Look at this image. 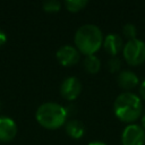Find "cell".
<instances>
[{"instance_id": "6da1fadb", "label": "cell", "mask_w": 145, "mask_h": 145, "mask_svg": "<svg viewBox=\"0 0 145 145\" xmlns=\"http://www.w3.org/2000/svg\"><path fill=\"white\" fill-rule=\"evenodd\" d=\"M114 114L123 122H133L142 114L143 104L140 99L130 92L119 94L113 103Z\"/></svg>"}, {"instance_id": "7a4b0ae2", "label": "cell", "mask_w": 145, "mask_h": 145, "mask_svg": "<svg viewBox=\"0 0 145 145\" xmlns=\"http://www.w3.org/2000/svg\"><path fill=\"white\" fill-rule=\"evenodd\" d=\"M102 32L94 24H85L80 26L75 34L76 49L86 56H91L96 52L102 45Z\"/></svg>"}, {"instance_id": "3957f363", "label": "cell", "mask_w": 145, "mask_h": 145, "mask_svg": "<svg viewBox=\"0 0 145 145\" xmlns=\"http://www.w3.org/2000/svg\"><path fill=\"white\" fill-rule=\"evenodd\" d=\"M67 109L56 102H45L41 104L35 113L37 122L46 129H57L61 127L67 119Z\"/></svg>"}, {"instance_id": "277c9868", "label": "cell", "mask_w": 145, "mask_h": 145, "mask_svg": "<svg viewBox=\"0 0 145 145\" xmlns=\"http://www.w3.org/2000/svg\"><path fill=\"white\" fill-rule=\"evenodd\" d=\"M125 60L131 65L137 66L145 61V43L139 39L129 40L122 49Z\"/></svg>"}, {"instance_id": "5b68a950", "label": "cell", "mask_w": 145, "mask_h": 145, "mask_svg": "<svg viewBox=\"0 0 145 145\" xmlns=\"http://www.w3.org/2000/svg\"><path fill=\"white\" fill-rule=\"evenodd\" d=\"M121 142L122 145H144L145 130L138 125H129L122 131Z\"/></svg>"}, {"instance_id": "8992f818", "label": "cell", "mask_w": 145, "mask_h": 145, "mask_svg": "<svg viewBox=\"0 0 145 145\" xmlns=\"http://www.w3.org/2000/svg\"><path fill=\"white\" fill-rule=\"evenodd\" d=\"M80 92H82V83L75 76L67 77L66 79L62 80V83L60 85L61 96L65 97L66 100H69V101L77 99L79 96Z\"/></svg>"}, {"instance_id": "52a82bcc", "label": "cell", "mask_w": 145, "mask_h": 145, "mask_svg": "<svg viewBox=\"0 0 145 145\" xmlns=\"http://www.w3.org/2000/svg\"><path fill=\"white\" fill-rule=\"evenodd\" d=\"M56 56L60 65L65 67H70V66L76 65L79 61L80 52L71 45H63L58 49Z\"/></svg>"}, {"instance_id": "ba28073f", "label": "cell", "mask_w": 145, "mask_h": 145, "mask_svg": "<svg viewBox=\"0 0 145 145\" xmlns=\"http://www.w3.org/2000/svg\"><path fill=\"white\" fill-rule=\"evenodd\" d=\"M17 134V125L9 117H0V142L7 143L15 138Z\"/></svg>"}, {"instance_id": "9c48e42d", "label": "cell", "mask_w": 145, "mask_h": 145, "mask_svg": "<svg viewBox=\"0 0 145 145\" xmlns=\"http://www.w3.org/2000/svg\"><path fill=\"white\" fill-rule=\"evenodd\" d=\"M103 46L109 54L114 57L121 49H123L122 39L118 34H108L103 41Z\"/></svg>"}, {"instance_id": "30bf717a", "label": "cell", "mask_w": 145, "mask_h": 145, "mask_svg": "<svg viewBox=\"0 0 145 145\" xmlns=\"http://www.w3.org/2000/svg\"><path fill=\"white\" fill-rule=\"evenodd\" d=\"M138 77L131 70H122L117 76L118 85L123 89H131L138 84Z\"/></svg>"}, {"instance_id": "8fae6325", "label": "cell", "mask_w": 145, "mask_h": 145, "mask_svg": "<svg viewBox=\"0 0 145 145\" xmlns=\"http://www.w3.org/2000/svg\"><path fill=\"white\" fill-rule=\"evenodd\" d=\"M85 128L82 121L77 119H71L66 123V133L68 134L69 137L78 139L84 135Z\"/></svg>"}, {"instance_id": "7c38bea8", "label": "cell", "mask_w": 145, "mask_h": 145, "mask_svg": "<svg viewBox=\"0 0 145 145\" xmlns=\"http://www.w3.org/2000/svg\"><path fill=\"white\" fill-rule=\"evenodd\" d=\"M84 68L88 74H96L101 68V61L94 54L86 56L84 59Z\"/></svg>"}, {"instance_id": "4fadbf2b", "label": "cell", "mask_w": 145, "mask_h": 145, "mask_svg": "<svg viewBox=\"0 0 145 145\" xmlns=\"http://www.w3.org/2000/svg\"><path fill=\"white\" fill-rule=\"evenodd\" d=\"M86 5H87L86 0H67V1H65V6H66L67 10L72 11V12L84 9V7Z\"/></svg>"}, {"instance_id": "5bb4252c", "label": "cell", "mask_w": 145, "mask_h": 145, "mask_svg": "<svg viewBox=\"0 0 145 145\" xmlns=\"http://www.w3.org/2000/svg\"><path fill=\"white\" fill-rule=\"evenodd\" d=\"M61 2L58 0H46L42 3V8L46 12H57L61 9Z\"/></svg>"}, {"instance_id": "9a60e30c", "label": "cell", "mask_w": 145, "mask_h": 145, "mask_svg": "<svg viewBox=\"0 0 145 145\" xmlns=\"http://www.w3.org/2000/svg\"><path fill=\"white\" fill-rule=\"evenodd\" d=\"M122 33L126 37H128L129 40H133V39H136V35H137V29H136V26L131 23H127L123 28H122Z\"/></svg>"}, {"instance_id": "2e32d148", "label": "cell", "mask_w": 145, "mask_h": 145, "mask_svg": "<svg viewBox=\"0 0 145 145\" xmlns=\"http://www.w3.org/2000/svg\"><path fill=\"white\" fill-rule=\"evenodd\" d=\"M108 69L111 71V72H116L118 71L120 68H121V60L114 56V57H111L109 60H108V65H106Z\"/></svg>"}, {"instance_id": "e0dca14e", "label": "cell", "mask_w": 145, "mask_h": 145, "mask_svg": "<svg viewBox=\"0 0 145 145\" xmlns=\"http://www.w3.org/2000/svg\"><path fill=\"white\" fill-rule=\"evenodd\" d=\"M6 41H7L6 33H5L3 31H1V29H0V46H1V45H3V44L6 43Z\"/></svg>"}, {"instance_id": "ac0fdd59", "label": "cell", "mask_w": 145, "mask_h": 145, "mask_svg": "<svg viewBox=\"0 0 145 145\" xmlns=\"http://www.w3.org/2000/svg\"><path fill=\"white\" fill-rule=\"evenodd\" d=\"M139 93H140L142 97L145 100V79L142 82V84H140V86H139Z\"/></svg>"}, {"instance_id": "d6986e66", "label": "cell", "mask_w": 145, "mask_h": 145, "mask_svg": "<svg viewBox=\"0 0 145 145\" xmlns=\"http://www.w3.org/2000/svg\"><path fill=\"white\" fill-rule=\"evenodd\" d=\"M88 145H106V144H104V143H102V142H92V143H89Z\"/></svg>"}, {"instance_id": "ffe728a7", "label": "cell", "mask_w": 145, "mask_h": 145, "mask_svg": "<svg viewBox=\"0 0 145 145\" xmlns=\"http://www.w3.org/2000/svg\"><path fill=\"white\" fill-rule=\"evenodd\" d=\"M142 127H143V129L145 130V114L142 117Z\"/></svg>"}, {"instance_id": "44dd1931", "label": "cell", "mask_w": 145, "mask_h": 145, "mask_svg": "<svg viewBox=\"0 0 145 145\" xmlns=\"http://www.w3.org/2000/svg\"><path fill=\"white\" fill-rule=\"evenodd\" d=\"M0 110H1V101H0Z\"/></svg>"}]
</instances>
